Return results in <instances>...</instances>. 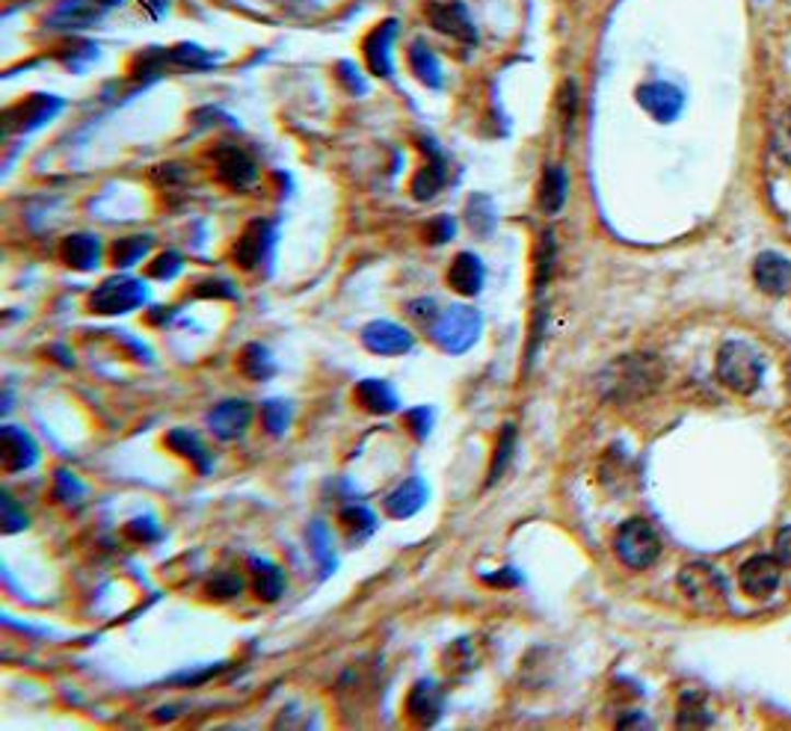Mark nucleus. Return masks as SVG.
<instances>
[{
    "label": "nucleus",
    "mask_w": 791,
    "mask_h": 731,
    "mask_svg": "<svg viewBox=\"0 0 791 731\" xmlns=\"http://www.w3.org/2000/svg\"><path fill=\"white\" fill-rule=\"evenodd\" d=\"M214 166H217V178L231 190H247L259 178L255 161L238 146H220L214 151Z\"/></svg>",
    "instance_id": "obj_10"
},
{
    "label": "nucleus",
    "mask_w": 791,
    "mask_h": 731,
    "mask_svg": "<svg viewBox=\"0 0 791 731\" xmlns=\"http://www.w3.org/2000/svg\"><path fill=\"white\" fill-rule=\"evenodd\" d=\"M339 81L351 92H365V81H362L359 69L353 62H339Z\"/></svg>",
    "instance_id": "obj_51"
},
{
    "label": "nucleus",
    "mask_w": 791,
    "mask_h": 731,
    "mask_svg": "<svg viewBox=\"0 0 791 731\" xmlns=\"http://www.w3.org/2000/svg\"><path fill=\"white\" fill-rule=\"evenodd\" d=\"M252 575H255V595H259L261 602H279V595L285 592V575H282L279 566H273L271 560H259V557H252Z\"/></svg>",
    "instance_id": "obj_27"
},
{
    "label": "nucleus",
    "mask_w": 791,
    "mask_h": 731,
    "mask_svg": "<svg viewBox=\"0 0 791 731\" xmlns=\"http://www.w3.org/2000/svg\"><path fill=\"white\" fill-rule=\"evenodd\" d=\"M483 317L481 311L469 309V305H451V309H442L439 317L427 326L431 341L448 356H462L469 352L478 338H481Z\"/></svg>",
    "instance_id": "obj_2"
},
{
    "label": "nucleus",
    "mask_w": 791,
    "mask_h": 731,
    "mask_svg": "<svg viewBox=\"0 0 791 731\" xmlns=\"http://www.w3.org/2000/svg\"><path fill=\"white\" fill-rule=\"evenodd\" d=\"M486 583H495V587H507V583H519V578L513 575V569H504L501 575H490Z\"/></svg>",
    "instance_id": "obj_54"
},
{
    "label": "nucleus",
    "mask_w": 791,
    "mask_h": 731,
    "mask_svg": "<svg viewBox=\"0 0 791 731\" xmlns=\"http://www.w3.org/2000/svg\"><path fill=\"white\" fill-rule=\"evenodd\" d=\"M424 15L433 24V31L445 33L451 36L460 45H478V27H474V19L466 10V3L460 0H431L424 7Z\"/></svg>",
    "instance_id": "obj_8"
},
{
    "label": "nucleus",
    "mask_w": 791,
    "mask_h": 731,
    "mask_svg": "<svg viewBox=\"0 0 791 731\" xmlns=\"http://www.w3.org/2000/svg\"><path fill=\"white\" fill-rule=\"evenodd\" d=\"M406 314H410L415 323H421V326H431V323L439 317V309H436L433 300H412L410 305H406Z\"/></svg>",
    "instance_id": "obj_48"
},
{
    "label": "nucleus",
    "mask_w": 791,
    "mask_h": 731,
    "mask_svg": "<svg viewBox=\"0 0 791 731\" xmlns=\"http://www.w3.org/2000/svg\"><path fill=\"white\" fill-rule=\"evenodd\" d=\"M513 451H516V427H513V423H504V430H501L498 441H495V453H492L486 486L501 480V474L507 472V465H511Z\"/></svg>",
    "instance_id": "obj_33"
},
{
    "label": "nucleus",
    "mask_w": 791,
    "mask_h": 731,
    "mask_svg": "<svg viewBox=\"0 0 791 731\" xmlns=\"http://www.w3.org/2000/svg\"><path fill=\"white\" fill-rule=\"evenodd\" d=\"M681 595L700 613H721L726 607V583L709 562H691L679 575Z\"/></svg>",
    "instance_id": "obj_5"
},
{
    "label": "nucleus",
    "mask_w": 791,
    "mask_h": 731,
    "mask_svg": "<svg viewBox=\"0 0 791 731\" xmlns=\"http://www.w3.org/2000/svg\"><path fill=\"white\" fill-rule=\"evenodd\" d=\"M167 444H170V451H175L179 456H184V460H191V465H196L199 474L210 472V453L205 451V444H202L196 432L172 430L170 436H167Z\"/></svg>",
    "instance_id": "obj_29"
},
{
    "label": "nucleus",
    "mask_w": 791,
    "mask_h": 731,
    "mask_svg": "<svg viewBox=\"0 0 791 731\" xmlns=\"http://www.w3.org/2000/svg\"><path fill=\"white\" fill-rule=\"evenodd\" d=\"M252 423V406L247 401H226L217 409H210L208 427L222 441L241 439Z\"/></svg>",
    "instance_id": "obj_17"
},
{
    "label": "nucleus",
    "mask_w": 791,
    "mask_h": 731,
    "mask_svg": "<svg viewBox=\"0 0 791 731\" xmlns=\"http://www.w3.org/2000/svg\"><path fill=\"white\" fill-rule=\"evenodd\" d=\"M339 521L351 542L368 539L377 531V515L368 507H347V510H341Z\"/></svg>",
    "instance_id": "obj_32"
},
{
    "label": "nucleus",
    "mask_w": 791,
    "mask_h": 731,
    "mask_svg": "<svg viewBox=\"0 0 791 731\" xmlns=\"http://www.w3.org/2000/svg\"><path fill=\"white\" fill-rule=\"evenodd\" d=\"M676 726H679V729H706V726H711V713L700 693H685V696H681Z\"/></svg>",
    "instance_id": "obj_35"
},
{
    "label": "nucleus",
    "mask_w": 791,
    "mask_h": 731,
    "mask_svg": "<svg viewBox=\"0 0 791 731\" xmlns=\"http://www.w3.org/2000/svg\"><path fill=\"white\" fill-rule=\"evenodd\" d=\"M60 255H62V260L69 264L71 270L90 272L99 267L101 243H99V237H92V234H71V237L62 241Z\"/></svg>",
    "instance_id": "obj_23"
},
{
    "label": "nucleus",
    "mask_w": 791,
    "mask_h": 731,
    "mask_svg": "<svg viewBox=\"0 0 791 731\" xmlns=\"http://www.w3.org/2000/svg\"><path fill=\"white\" fill-rule=\"evenodd\" d=\"M273 243H276V225L271 220H252L247 229L241 231V237L231 250V258L241 270L252 272L259 270L264 260L271 258Z\"/></svg>",
    "instance_id": "obj_9"
},
{
    "label": "nucleus",
    "mask_w": 791,
    "mask_h": 731,
    "mask_svg": "<svg viewBox=\"0 0 791 731\" xmlns=\"http://www.w3.org/2000/svg\"><path fill=\"white\" fill-rule=\"evenodd\" d=\"M614 552L629 569H650L652 562L662 557V536L646 519H629L617 531Z\"/></svg>",
    "instance_id": "obj_4"
},
{
    "label": "nucleus",
    "mask_w": 791,
    "mask_h": 731,
    "mask_svg": "<svg viewBox=\"0 0 791 731\" xmlns=\"http://www.w3.org/2000/svg\"><path fill=\"white\" fill-rule=\"evenodd\" d=\"M309 545H311V554H314V560L321 562V571L323 578L335 571V554H332V539H330V531H326V524L323 521H314L309 527Z\"/></svg>",
    "instance_id": "obj_36"
},
{
    "label": "nucleus",
    "mask_w": 791,
    "mask_h": 731,
    "mask_svg": "<svg viewBox=\"0 0 791 731\" xmlns=\"http://www.w3.org/2000/svg\"><path fill=\"white\" fill-rule=\"evenodd\" d=\"M442 708H445V696H442L439 684L431 678L412 684L410 696H406V713L419 726H433L442 717Z\"/></svg>",
    "instance_id": "obj_18"
},
{
    "label": "nucleus",
    "mask_w": 791,
    "mask_h": 731,
    "mask_svg": "<svg viewBox=\"0 0 791 731\" xmlns=\"http://www.w3.org/2000/svg\"><path fill=\"white\" fill-rule=\"evenodd\" d=\"M558 111H561L563 130L570 134L572 121L578 116V86H575V81H563L561 95H558Z\"/></svg>",
    "instance_id": "obj_40"
},
{
    "label": "nucleus",
    "mask_w": 791,
    "mask_h": 731,
    "mask_svg": "<svg viewBox=\"0 0 791 731\" xmlns=\"http://www.w3.org/2000/svg\"><path fill=\"white\" fill-rule=\"evenodd\" d=\"M638 104L650 113L652 119L667 125V121L679 119L681 107H685V95L673 83H643L641 90H638Z\"/></svg>",
    "instance_id": "obj_13"
},
{
    "label": "nucleus",
    "mask_w": 791,
    "mask_h": 731,
    "mask_svg": "<svg viewBox=\"0 0 791 731\" xmlns=\"http://www.w3.org/2000/svg\"><path fill=\"white\" fill-rule=\"evenodd\" d=\"M101 15H104V7L99 0H62L60 7L48 15V27L78 31V27H92Z\"/></svg>",
    "instance_id": "obj_19"
},
{
    "label": "nucleus",
    "mask_w": 791,
    "mask_h": 731,
    "mask_svg": "<svg viewBox=\"0 0 791 731\" xmlns=\"http://www.w3.org/2000/svg\"><path fill=\"white\" fill-rule=\"evenodd\" d=\"M761 356L744 341H726L718 350V376L735 394H753L761 382Z\"/></svg>",
    "instance_id": "obj_3"
},
{
    "label": "nucleus",
    "mask_w": 791,
    "mask_h": 731,
    "mask_svg": "<svg viewBox=\"0 0 791 731\" xmlns=\"http://www.w3.org/2000/svg\"><path fill=\"white\" fill-rule=\"evenodd\" d=\"M39 462V448L31 439V432L21 427H3L0 430V468L7 474L27 472Z\"/></svg>",
    "instance_id": "obj_11"
},
{
    "label": "nucleus",
    "mask_w": 791,
    "mask_h": 731,
    "mask_svg": "<svg viewBox=\"0 0 791 731\" xmlns=\"http://www.w3.org/2000/svg\"><path fill=\"white\" fill-rule=\"evenodd\" d=\"M128 536H134V539H140V542H154V539H161V531L151 524V519H134L128 524Z\"/></svg>",
    "instance_id": "obj_50"
},
{
    "label": "nucleus",
    "mask_w": 791,
    "mask_h": 731,
    "mask_svg": "<svg viewBox=\"0 0 791 731\" xmlns=\"http://www.w3.org/2000/svg\"><path fill=\"white\" fill-rule=\"evenodd\" d=\"M773 151L782 163L791 166V107L773 125Z\"/></svg>",
    "instance_id": "obj_43"
},
{
    "label": "nucleus",
    "mask_w": 791,
    "mask_h": 731,
    "mask_svg": "<svg viewBox=\"0 0 791 731\" xmlns=\"http://www.w3.org/2000/svg\"><path fill=\"white\" fill-rule=\"evenodd\" d=\"M406 62H410L412 74L419 78L424 86H431V90H442V81H445V74H442V62L439 57L433 54V48H427L424 42H412L410 50H406Z\"/></svg>",
    "instance_id": "obj_25"
},
{
    "label": "nucleus",
    "mask_w": 791,
    "mask_h": 731,
    "mask_svg": "<svg viewBox=\"0 0 791 731\" xmlns=\"http://www.w3.org/2000/svg\"><path fill=\"white\" fill-rule=\"evenodd\" d=\"M566 193H570V178L563 166H546L540 178V190H537V201L546 213H558L566 201Z\"/></svg>",
    "instance_id": "obj_26"
},
{
    "label": "nucleus",
    "mask_w": 791,
    "mask_h": 731,
    "mask_svg": "<svg viewBox=\"0 0 791 731\" xmlns=\"http://www.w3.org/2000/svg\"><path fill=\"white\" fill-rule=\"evenodd\" d=\"M353 397L359 401L362 409H368L371 415H391L401 406L398 394L386 380H362L353 391Z\"/></svg>",
    "instance_id": "obj_24"
},
{
    "label": "nucleus",
    "mask_w": 791,
    "mask_h": 731,
    "mask_svg": "<svg viewBox=\"0 0 791 731\" xmlns=\"http://www.w3.org/2000/svg\"><path fill=\"white\" fill-rule=\"evenodd\" d=\"M181 264H184V260H181L179 252H163V255H158V258L146 267V276H149V279H163V281L175 279L181 270Z\"/></svg>",
    "instance_id": "obj_42"
},
{
    "label": "nucleus",
    "mask_w": 791,
    "mask_h": 731,
    "mask_svg": "<svg viewBox=\"0 0 791 731\" xmlns=\"http://www.w3.org/2000/svg\"><path fill=\"white\" fill-rule=\"evenodd\" d=\"M146 285L137 279H128V276H119V279H107L104 285H99L90 297V311L95 314H128V311L140 309L146 302Z\"/></svg>",
    "instance_id": "obj_6"
},
{
    "label": "nucleus",
    "mask_w": 791,
    "mask_h": 731,
    "mask_svg": "<svg viewBox=\"0 0 791 731\" xmlns=\"http://www.w3.org/2000/svg\"><path fill=\"white\" fill-rule=\"evenodd\" d=\"M167 62L175 66V69L202 71V69H210V66H217L220 57L210 54V50L199 48V45H175V48L167 50Z\"/></svg>",
    "instance_id": "obj_30"
},
{
    "label": "nucleus",
    "mask_w": 791,
    "mask_h": 731,
    "mask_svg": "<svg viewBox=\"0 0 791 731\" xmlns=\"http://www.w3.org/2000/svg\"><path fill=\"white\" fill-rule=\"evenodd\" d=\"M362 344L377 356H403L412 350V332L391 321H374L362 329Z\"/></svg>",
    "instance_id": "obj_15"
},
{
    "label": "nucleus",
    "mask_w": 791,
    "mask_h": 731,
    "mask_svg": "<svg viewBox=\"0 0 791 731\" xmlns=\"http://www.w3.org/2000/svg\"><path fill=\"white\" fill-rule=\"evenodd\" d=\"M483 279H486V270L474 252H460L448 267V285L460 297H478L483 291Z\"/></svg>",
    "instance_id": "obj_20"
},
{
    "label": "nucleus",
    "mask_w": 791,
    "mask_h": 731,
    "mask_svg": "<svg viewBox=\"0 0 791 731\" xmlns=\"http://www.w3.org/2000/svg\"><path fill=\"white\" fill-rule=\"evenodd\" d=\"M431 421H433V415L431 409H412L406 411V423H410V430L419 436V439H427V432H431Z\"/></svg>",
    "instance_id": "obj_49"
},
{
    "label": "nucleus",
    "mask_w": 791,
    "mask_h": 731,
    "mask_svg": "<svg viewBox=\"0 0 791 731\" xmlns=\"http://www.w3.org/2000/svg\"><path fill=\"white\" fill-rule=\"evenodd\" d=\"M140 3L142 10H149L151 19H161L163 12H167V3H170V0H140Z\"/></svg>",
    "instance_id": "obj_53"
},
{
    "label": "nucleus",
    "mask_w": 791,
    "mask_h": 731,
    "mask_svg": "<svg viewBox=\"0 0 791 731\" xmlns=\"http://www.w3.org/2000/svg\"><path fill=\"white\" fill-rule=\"evenodd\" d=\"M83 495V486L81 480L69 472H57V498L62 503H78Z\"/></svg>",
    "instance_id": "obj_47"
},
{
    "label": "nucleus",
    "mask_w": 791,
    "mask_h": 731,
    "mask_svg": "<svg viewBox=\"0 0 791 731\" xmlns=\"http://www.w3.org/2000/svg\"><path fill=\"white\" fill-rule=\"evenodd\" d=\"M551 267H554V234L546 231L540 237V250H537V267H534V288L542 291V285L549 281Z\"/></svg>",
    "instance_id": "obj_39"
},
{
    "label": "nucleus",
    "mask_w": 791,
    "mask_h": 731,
    "mask_svg": "<svg viewBox=\"0 0 791 731\" xmlns=\"http://www.w3.org/2000/svg\"><path fill=\"white\" fill-rule=\"evenodd\" d=\"M261 421H264L271 436H282V432L288 430V423H291V406L285 401H267L261 406Z\"/></svg>",
    "instance_id": "obj_38"
},
{
    "label": "nucleus",
    "mask_w": 791,
    "mask_h": 731,
    "mask_svg": "<svg viewBox=\"0 0 791 731\" xmlns=\"http://www.w3.org/2000/svg\"><path fill=\"white\" fill-rule=\"evenodd\" d=\"M454 220L451 217H436V220L427 222V229H424V241L433 243V246H442V243H448L454 237Z\"/></svg>",
    "instance_id": "obj_46"
},
{
    "label": "nucleus",
    "mask_w": 791,
    "mask_h": 731,
    "mask_svg": "<svg viewBox=\"0 0 791 731\" xmlns=\"http://www.w3.org/2000/svg\"><path fill=\"white\" fill-rule=\"evenodd\" d=\"M421 151L427 154V163H424L419 170V175L412 178L410 190L419 201H427L445 187V181H448V161H445V154L439 151V146L433 140H427V137L421 140Z\"/></svg>",
    "instance_id": "obj_12"
},
{
    "label": "nucleus",
    "mask_w": 791,
    "mask_h": 731,
    "mask_svg": "<svg viewBox=\"0 0 791 731\" xmlns=\"http://www.w3.org/2000/svg\"><path fill=\"white\" fill-rule=\"evenodd\" d=\"M478 666V651H474V640H457L451 649L445 651V670L448 675H466Z\"/></svg>",
    "instance_id": "obj_37"
},
{
    "label": "nucleus",
    "mask_w": 791,
    "mask_h": 731,
    "mask_svg": "<svg viewBox=\"0 0 791 731\" xmlns=\"http://www.w3.org/2000/svg\"><path fill=\"white\" fill-rule=\"evenodd\" d=\"M208 595L214 599V602H229V599H234V595H241L243 590V581L238 578V575H217L214 581H208Z\"/></svg>",
    "instance_id": "obj_41"
},
{
    "label": "nucleus",
    "mask_w": 791,
    "mask_h": 731,
    "mask_svg": "<svg viewBox=\"0 0 791 731\" xmlns=\"http://www.w3.org/2000/svg\"><path fill=\"white\" fill-rule=\"evenodd\" d=\"M664 376L662 361L655 356H629V359L614 361L608 371L601 373V394L608 401H641L646 394L658 388Z\"/></svg>",
    "instance_id": "obj_1"
},
{
    "label": "nucleus",
    "mask_w": 791,
    "mask_h": 731,
    "mask_svg": "<svg viewBox=\"0 0 791 731\" xmlns=\"http://www.w3.org/2000/svg\"><path fill=\"white\" fill-rule=\"evenodd\" d=\"M0 507H3V533H19L27 527V515H24V510L15 507V501H12L7 491L0 495Z\"/></svg>",
    "instance_id": "obj_45"
},
{
    "label": "nucleus",
    "mask_w": 791,
    "mask_h": 731,
    "mask_svg": "<svg viewBox=\"0 0 791 731\" xmlns=\"http://www.w3.org/2000/svg\"><path fill=\"white\" fill-rule=\"evenodd\" d=\"M427 483L421 480V477H410L406 483H401L398 489L391 491L389 498H386V512H389L391 519H410L415 512L427 503Z\"/></svg>",
    "instance_id": "obj_22"
},
{
    "label": "nucleus",
    "mask_w": 791,
    "mask_h": 731,
    "mask_svg": "<svg viewBox=\"0 0 791 731\" xmlns=\"http://www.w3.org/2000/svg\"><path fill=\"white\" fill-rule=\"evenodd\" d=\"M99 3L104 7V10H111V7H119L122 0H99Z\"/></svg>",
    "instance_id": "obj_55"
},
{
    "label": "nucleus",
    "mask_w": 791,
    "mask_h": 731,
    "mask_svg": "<svg viewBox=\"0 0 791 731\" xmlns=\"http://www.w3.org/2000/svg\"><path fill=\"white\" fill-rule=\"evenodd\" d=\"M193 297H202V300H234L238 291L231 288V281L226 279H202L196 288H193Z\"/></svg>",
    "instance_id": "obj_44"
},
{
    "label": "nucleus",
    "mask_w": 791,
    "mask_h": 731,
    "mask_svg": "<svg viewBox=\"0 0 791 731\" xmlns=\"http://www.w3.org/2000/svg\"><path fill=\"white\" fill-rule=\"evenodd\" d=\"M394 36H398V21L386 19L362 42L365 62H368V69L377 78H391L394 74V66H391V42H394Z\"/></svg>",
    "instance_id": "obj_14"
},
{
    "label": "nucleus",
    "mask_w": 791,
    "mask_h": 731,
    "mask_svg": "<svg viewBox=\"0 0 791 731\" xmlns=\"http://www.w3.org/2000/svg\"><path fill=\"white\" fill-rule=\"evenodd\" d=\"M151 250V237L146 234H130V237H119L111 246V258L116 267H130L137 260L146 258V252Z\"/></svg>",
    "instance_id": "obj_34"
},
{
    "label": "nucleus",
    "mask_w": 791,
    "mask_h": 731,
    "mask_svg": "<svg viewBox=\"0 0 791 731\" xmlns=\"http://www.w3.org/2000/svg\"><path fill=\"white\" fill-rule=\"evenodd\" d=\"M466 220H469V229L481 237H490L495 222H498V213H495V205H492L490 196H471L469 205H466Z\"/></svg>",
    "instance_id": "obj_31"
},
{
    "label": "nucleus",
    "mask_w": 791,
    "mask_h": 731,
    "mask_svg": "<svg viewBox=\"0 0 791 731\" xmlns=\"http://www.w3.org/2000/svg\"><path fill=\"white\" fill-rule=\"evenodd\" d=\"M780 566L782 562L777 557H765V554H756L750 560L744 562L738 578H742V590L753 599H768L773 595V590L780 587Z\"/></svg>",
    "instance_id": "obj_16"
},
{
    "label": "nucleus",
    "mask_w": 791,
    "mask_h": 731,
    "mask_svg": "<svg viewBox=\"0 0 791 731\" xmlns=\"http://www.w3.org/2000/svg\"><path fill=\"white\" fill-rule=\"evenodd\" d=\"M756 285L768 293H789L791 291V260H786L777 252H761L753 267Z\"/></svg>",
    "instance_id": "obj_21"
},
{
    "label": "nucleus",
    "mask_w": 791,
    "mask_h": 731,
    "mask_svg": "<svg viewBox=\"0 0 791 731\" xmlns=\"http://www.w3.org/2000/svg\"><path fill=\"white\" fill-rule=\"evenodd\" d=\"M238 371L252 382H264L271 380L276 373V361H273L271 350L261 347V344H247L238 356Z\"/></svg>",
    "instance_id": "obj_28"
},
{
    "label": "nucleus",
    "mask_w": 791,
    "mask_h": 731,
    "mask_svg": "<svg viewBox=\"0 0 791 731\" xmlns=\"http://www.w3.org/2000/svg\"><path fill=\"white\" fill-rule=\"evenodd\" d=\"M66 104L57 95H45L36 92L31 98L19 101L15 107L3 113V134H31V130L48 125Z\"/></svg>",
    "instance_id": "obj_7"
},
{
    "label": "nucleus",
    "mask_w": 791,
    "mask_h": 731,
    "mask_svg": "<svg viewBox=\"0 0 791 731\" xmlns=\"http://www.w3.org/2000/svg\"><path fill=\"white\" fill-rule=\"evenodd\" d=\"M773 554H777V560H780L782 566H789L791 569V524L777 533V539H773Z\"/></svg>",
    "instance_id": "obj_52"
}]
</instances>
